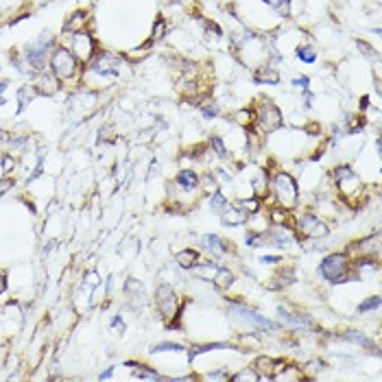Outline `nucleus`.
Wrapping results in <instances>:
<instances>
[{
  "instance_id": "obj_17",
  "label": "nucleus",
  "mask_w": 382,
  "mask_h": 382,
  "mask_svg": "<svg viewBox=\"0 0 382 382\" xmlns=\"http://www.w3.org/2000/svg\"><path fill=\"white\" fill-rule=\"evenodd\" d=\"M177 264L179 267H183V269H193L195 264H197V260H199V253L195 251V249H183V251H179L177 256Z\"/></svg>"
},
{
  "instance_id": "obj_33",
  "label": "nucleus",
  "mask_w": 382,
  "mask_h": 382,
  "mask_svg": "<svg viewBox=\"0 0 382 382\" xmlns=\"http://www.w3.org/2000/svg\"><path fill=\"white\" fill-rule=\"evenodd\" d=\"M251 118H253L251 109H240V112H236V122H240V124H249Z\"/></svg>"
},
{
  "instance_id": "obj_8",
  "label": "nucleus",
  "mask_w": 382,
  "mask_h": 382,
  "mask_svg": "<svg viewBox=\"0 0 382 382\" xmlns=\"http://www.w3.org/2000/svg\"><path fill=\"white\" fill-rule=\"evenodd\" d=\"M70 53L75 57H79V59H90V57L94 55V40L83 31L75 33L70 40Z\"/></svg>"
},
{
  "instance_id": "obj_39",
  "label": "nucleus",
  "mask_w": 382,
  "mask_h": 382,
  "mask_svg": "<svg viewBox=\"0 0 382 382\" xmlns=\"http://www.w3.org/2000/svg\"><path fill=\"white\" fill-rule=\"evenodd\" d=\"M260 262H264V264H275V262H280V258H277V256H262Z\"/></svg>"
},
{
  "instance_id": "obj_25",
  "label": "nucleus",
  "mask_w": 382,
  "mask_h": 382,
  "mask_svg": "<svg viewBox=\"0 0 382 382\" xmlns=\"http://www.w3.org/2000/svg\"><path fill=\"white\" fill-rule=\"evenodd\" d=\"M210 208L214 210V212H218V214H221V212L227 208V199L223 197V193H214L210 197Z\"/></svg>"
},
{
  "instance_id": "obj_42",
  "label": "nucleus",
  "mask_w": 382,
  "mask_h": 382,
  "mask_svg": "<svg viewBox=\"0 0 382 382\" xmlns=\"http://www.w3.org/2000/svg\"><path fill=\"white\" fill-rule=\"evenodd\" d=\"M112 376H114V367H109V369H107V371H103L99 378H101V380H107V378H112Z\"/></svg>"
},
{
  "instance_id": "obj_40",
  "label": "nucleus",
  "mask_w": 382,
  "mask_h": 382,
  "mask_svg": "<svg viewBox=\"0 0 382 382\" xmlns=\"http://www.w3.org/2000/svg\"><path fill=\"white\" fill-rule=\"evenodd\" d=\"M13 186V181L11 179H5V181H0V195H5L7 190H9Z\"/></svg>"
},
{
  "instance_id": "obj_24",
  "label": "nucleus",
  "mask_w": 382,
  "mask_h": 382,
  "mask_svg": "<svg viewBox=\"0 0 382 382\" xmlns=\"http://www.w3.org/2000/svg\"><path fill=\"white\" fill-rule=\"evenodd\" d=\"M183 345L181 343H171V341H162V343H155L151 345V354H160V352H181Z\"/></svg>"
},
{
  "instance_id": "obj_14",
  "label": "nucleus",
  "mask_w": 382,
  "mask_h": 382,
  "mask_svg": "<svg viewBox=\"0 0 382 382\" xmlns=\"http://www.w3.org/2000/svg\"><path fill=\"white\" fill-rule=\"evenodd\" d=\"M256 369L260 371L258 373L260 378L273 380V371L275 369H282V363H277V361H273V358H269V356H260L258 361H256Z\"/></svg>"
},
{
  "instance_id": "obj_3",
  "label": "nucleus",
  "mask_w": 382,
  "mask_h": 382,
  "mask_svg": "<svg viewBox=\"0 0 382 382\" xmlns=\"http://www.w3.org/2000/svg\"><path fill=\"white\" fill-rule=\"evenodd\" d=\"M319 273L330 282H345L347 277V258L345 253H332L321 262Z\"/></svg>"
},
{
  "instance_id": "obj_23",
  "label": "nucleus",
  "mask_w": 382,
  "mask_h": 382,
  "mask_svg": "<svg viewBox=\"0 0 382 382\" xmlns=\"http://www.w3.org/2000/svg\"><path fill=\"white\" fill-rule=\"evenodd\" d=\"M203 242H205V247H208L210 251H214V253H225V251H227V245L216 236V234H210V236H205Z\"/></svg>"
},
{
  "instance_id": "obj_10",
  "label": "nucleus",
  "mask_w": 382,
  "mask_h": 382,
  "mask_svg": "<svg viewBox=\"0 0 382 382\" xmlns=\"http://www.w3.org/2000/svg\"><path fill=\"white\" fill-rule=\"evenodd\" d=\"M299 230H302L306 236L310 238H321V236H328V227L326 223H321L314 214H304L299 218Z\"/></svg>"
},
{
  "instance_id": "obj_43",
  "label": "nucleus",
  "mask_w": 382,
  "mask_h": 382,
  "mask_svg": "<svg viewBox=\"0 0 382 382\" xmlns=\"http://www.w3.org/2000/svg\"><path fill=\"white\" fill-rule=\"evenodd\" d=\"M7 85H9V83H7V81H3V83H0V94H3V92L7 90ZM3 105H5V99L0 97V107H3Z\"/></svg>"
},
{
  "instance_id": "obj_2",
  "label": "nucleus",
  "mask_w": 382,
  "mask_h": 382,
  "mask_svg": "<svg viewBox=\"0 0 382 382\" xmlns=\"http://www.w3.org/2000/svg\"><path fill=\"white\" fill-rule=\"evenodd\" d=\"M275 195L280 203L286 210H291L293 205L299 199V190H297V181L291 177L289 173H277L275 175Z\"/></svg>"
},
{
  "instance_id": "obj_34",
  "label": "nucleus",
  "mask_w": 382,
  "mask_h": 382,
  "mask_svg": "<svg viewBox=\"0 0 382 382\" xmlns=\"http://www.w3.org/2000/svg\"><path fill=\"white\" fill-rule=\"evenodd\" d=\"M136 378H151V380H160V373H155V371H149L146 367H142L140 365V369L136 371Z\"/></svg>"
},
{
  "instance_id": "obj_13",
  "label": "nucleus",
  "mask_w": 382,
  "mask_h": 382,
  "mask_svg": "<svg viewBox=\"0 0 382 382\" xmlns=\"http://www.w3.org/2000/svg\"><path fill=\"white\" fill-rule=\"evenodd\" d=\"M277 314H280V319H284L289 326H293V328H297V330H308L312 326V321L308 319V317H304V314H295V312H289L286 308H277Z\"/></svg>"
},
{
  "instance_id": "obj_38",
  "label": "nucleus",
  "mask_w": 382,
  "mask_h": 382,
  "mask_svg": "<svg viewBox=\"0 0 382 382\" xmlns=\"http://www.w3.org/2000/svg\"><path fill=\"white\" fill-rule=\"evenodd\" d=\"M356 46H358V48H361V50H363V53H365V55H373V48H371V46H367V44H365V42H356Z\"/></svg>"
},
{
  "instance_id": "obj_20",
  "label": "nucleus",
  "mask_w": 382,
  "mask_h": 382,
  "mask_svg": "<svg viewBox=\"0 0 382 382\" xmlns=\"http://www.w3.org/2000/svg\"><path fill=\"white\" fill-rule=\"evenodd\" d=\"M195 273L201 277V280H214V275H216V271L218 267L214 262H205V264H195Z\"/></svg>"
},
{
  "instance_id": "obj_9",
  "label": "nucleus",
  "mask_w": 382,
  "mask_h": 382,
  "mask_svg": "<svg viewBox=\"0 0 382 382\" xmlns=\"http://www.w3.org/2000/svg\"><path fill=\"white\" fill-rule=\"evenodd\" d=\"M118 63H120V57L103 53L94 59L92 72H97V75H101V77H114V75H118Z\"/></svg>"
},
{
  "instance_id": "obj_18",
  "label": "nucleus",
  "mask_w": 382,
  "mask_h": 382,
  "mask_svg": "<svg viewBox=\"0 0 382 382\" xmlns=\"http://www.w3.org/2000/svg\"><path fill=\"white\" fill-rule=\"evenodd\" d=\"M87 24V16H85V11H75L70 16V20L66 22V31H75V33H79L81 28H83Z\"/></svg>"
},
{
  "instance_id": "obj_6",
  "label": "nucleus",
  "mask_w": 382,
  "mask_h": 382,
  "mask_svg": "<svg viewBox=\"0 0 382 382\" xmlns=\"http://www.w3.org/2000/svg\"><path fill=\"white\" fill-rule=\"evenodd\" d=\"M157 310L162 312V317L166 321L173 319L177 314V293H175L168 284H162L157 286Z\"/></svg>"
},
{
  "instance_id": "obj_28",
  "label": "nucleus",
  "mask_w": 382,
  "mask_h": 382,
  "mask_svg": "<svg viewBox=\"0 0 382 382\" xmlns=\"http://www.w3.org/2000/svg\"><path fill=\"white\" fill-rule=\"evenodd\" d=\"M297 57L302 61H306V63H312L314 59H317V53H314L312 46H299L297 48Z\"/></svg>"
},
{
  "instance_id": "obj_35",
  "label": "nucleus",
  "mask_w": 382,
  "mask_h": 382,
  "mask_svg": "<svg viewBox=\"0 0 382 382\" xmlns=\"http://www.w3.org/2000/svg\"><path fill=\"white\" fill-rule=\"evenodd\" d=\"M201 112H203V118H214V116L218 114V107L214 105V103H212V105H205Z\"/></svg>"
},
{
  "instance_id": "obj_1",
  "label": "nucleus",
  "mask_w": 382,
  "mask_h": 382,
  "mask_svg": "<svg viewBox=\"0 0 382 382\" xmlns=\"http://www.w3.org/2000/svg\"><path fill=\"white\" fill-rule=\"evenodd\" d=\"M53 42H55L53 35H50V33H44L38 42L31 44V46L26 48L24 57H26L28 66H31L35 72H42V70H44V66H46V57H48V50L53 48Z\"/></svg>"
},
{
  "instance_id": "obj_26",
  "label": "nucleus",
  "mask_w": 382,
  "mask_h": 382,
  "mask_svg": "<svg viewBox=\"0 0 382 382\" xmlns=\"http://www.w3.org/2000/svg\"><path fill=\"white\" fill-rule=\"evenodd\" d=\"M214 280H216V286H221V289H227V286H232L234 275L230 273V271H225V269H218L216 275H214Z\"/></svg>"
},
{
  "instance_id": "obj_27",
  "label": "nucleus",
  "mask_w": 382,
  "mask_h": 382,
  "mask_svg": "<svg viewBox=\"0 0 382 382\" xmlns=\"http://www.w3.org/2000/svg\"><path fill=\"white\" fill-rule=\"evenodd\" d=\"M293 282V269H286L284 273H277L275 275V282H273V289H284Z\"/></svg>"
},
{
  "instance_id": "obj_37",
  "label": "nucleus",
  "mask_w": 382,
  "mask_h": 382,
  "mask_svg": "<svg viewBox=\"0 0 382 382\" xmlns=\"http://www.w3.org/2000/svg\"><path fill=\"white\" fill-rule=\"evenodd\" d=\"M293 85H299V87H304V90H306V87L308 85H310V81H308V77H295V79H293Z\"/></svg>"
},
{
  "instance_id": "obj_16",
  "label": "nucleus",
  "mask_w": 382,
  "mask_h": 382,
  "mask_svg": "<svg viewBox=\"0 0 382 382\" xmlns=\"http://www.w3.org/2000/svg\"><path fill=\"white\" fill-rule=\"evenodd\" d=\"M256 83H267V85H277L280 83V72L275 68H258L256 70Z\"/></svg>"
},
{
  "instance_id": "obj_15",
  "label": "nucleus",
  "mask_w": 382,
  "mask_h": 382,
  "mask_svg": "<svg viewBox=\"0 0 382 382\" xmlns=\"http://www.w3.org/2000/svg\"><path fill=\"white\" fill-rule=\"evenodd\" d=\"M343 339H345V341H349V343L361 345V347H365V349H371V354H376V356H378V347L371 343L369 336H365L363 332H356V330H349V332H345V334H343Z\"/></svg>"
},
{
  "instance_id": "obj_36",
  "label": "nucleus",
  "mask_w": 382,
  "mask_h": 382,
  "mask_svg": "<svg viewBox=\"0 0 382 382\" xmlns=\"http://www.w3.org/2000/svg\"><path fill=\"white\" fill-rule=\"evenodd\" d=\"M230 376H227V371H212L205 376V380H227Z\"/></svg>"
},
{
  "instance_id": "obj_30",
  "label": "nucleus",
  "mask_w": 382,
  "mask_h": 382,
  "mask_svg": "<svg viewBox=\"0 0 382 382\" xmlns=\"http://www.w3.org/2000/svg\"><path fill=\"white\" fill-rule=\"evenodd\" d=\"M380 306V297H371V299H365V302L358 306V312H369V310H376V308Z\"/></svg>"
},
{
  "instance_id": "obj_12",
  "label": "nucleus",
  "mask_w": 382,
  "mask_h": 382,
  "mask_svg": "<svg viewBox=\"0 0 382 382\" xmlns=\"http://www.w3.org/2000/svg\"><path fill=\"white\" fill-rule=\"evenodd\" d=\"M35 92L42 94V97H50V94L57 92V79L53 77V72H42L38 77V83L33 85Z\"/></svg>"
},
{
  "instance_id": "obj_29",
  "label": "nucleus",
  "mask_w": 382,
  "mask_h": 382,
  "mask_svg": "<svg viewBox=\"0 0 382 382\" xmlns=\"http://www.w3.org/2000/svg\"><path fill=\"white\" fill-rule=\"evenodd\" d=\"M232 380H234V382H242V380H251V382H256V380H260V376H258V373H256L253 369H245V371L236 373V376H232Z\"/></svg>"
},
{
  "instance_id": "obj_21",
  "label": "nucleus",
  "mask_w": 382,
  "mask_h": 382,
  "mask_svg": "<svg viewBox=\"0 0 382 382\" xmlns=\"http://www.w3.org/2000/svg\"><path fill=\"white\" fill-rule=\"evenodd\" d=\"M35 87L33 85H24V87H20L18 90V112H22L26 105H28V101L35 99Z\"/></svg>"
},
{
  "instance_id": "obj_7",
  "label": "nucleus",
  "mask_w": 382,
  "mask_h": 382,
  "mask_svg": "<svg viewBox=\"0 0 382 382\" xmlns=\"http://www.w3.org/2000/svg\"><path fill=\"white\" fill-rule=\"evenodd\" d=\"M232 312L236 314L238 319H242L245 323H251V326H256V328L277 330V323L275 321H269L267 317H262V314H258L256 310H251V308H247V306H232Z\"/></svg>"
},
{
  "instance_id": "obj_4",
  "label": "nucleus",
  "mask_w": 382,
  "mask_h": 382,
  "mask_svg": "<svg viewBox=\"0 0 382 382\" xmlns=\"http://www.w3.org/2000/svg\"><path fill=\"white\" fill-rule=\"evenodd\" d=\"M50 66H53V75L59 79H70L77 72V57L68 48H57L50 55Z\"/></svg>"
},
{
  "instance_id": "obj_19",
  "label": "nucleus",
  "mask_w": 382,
  "mask_h": 382,
  "mask_svg": "<svg viewBox=\"0 0 382 382\" xmlns=\"http://www.w3.org/2000/svg\"><path fill=\"white\" fill-rule=\"evenodd\" d=\"M214 349H234L232 345H227V343H208V345H199V347H193L188 352V356H190V361L193 358H197L199 354H205V352H214Z\"/></svg>"
},
{
  "instance_id": "obj_32",
  "label": "nucleus",
  "mask_w": 382,
  "mask_h": 382,
  "mask_svg": "<svg viewBox=\"0 0 382 382\" xmlns=\"http://www.w3.org/2000/svg\"><path fill=\"white\" fill-rule=\"evenodd\" d=\"M164 33H166V22H164V18H157L155 26H153V38L162 40V38H164Z\"/></svg>"
},
{
  "instance_id": "obj_22",
  "label": "nucleus",
  "mask_w": 382,
  "mask_h": 382,
  "mask_svg": "<svg viewBox=\"0 0 382 382\" xmlns=\"http://www.w3.org/2000/svg\"><path fill=\"white\" fill-rule=\"evenodd\" d=\"M177 183L183 186L186 190H193L197 183H199V177H197V173H193V171H181L177 175Z\"/></svg>"
},
{
  "instance_id": "obj_31",
  "label": "nucleus",
  "mask_w": 382,
  "mask_h": 382,
  "mask_svg": "<svg viewBox=\"0 0 382 382\" xmlns=\"http://www.w3.org/2000/svg\"><path fill=\"white\" fill-rule=\"evenodd\" d=\"M210 144H212V149H214L216 153H218V157H221V160H227V149H225V146H223V140H221V138H210Z\"/></svg>"
},
{
  "instance_id": "obj_5",
  "label": "nucleus",
  "mask_w": 382,
  "mask_h": 382,
  "mask_svg": "<svg viewBox=\"0 0 382 382\" xmlns=\"http://www.w3.org/2000/svg\"><path fill=\"white\" fill-rule=\"evenodd\" d=\"M258 124H260L262 131H267V134H271V131H275V129H280L282 127V114H280V109H277L273 103H269V101L260 103V107H258Z\"/></svg>"
},
{
  "instance_id": "obj_44",
  "label": "nucleus",
  "mask_w": 382,
  "mask_h": 382,
  "mask_svg": "<svg viewBox=\"0 0 382 382\" xmlns=\"http://www.w3.org/2000/svg\"><path fill=\"white\" fill-rule=\"evenodd\" d=\"M7 138H9V136H7V131H0V144L7 142Z\"/></svg>"
},
{
  "instance_id": "obj_45",
  "label": "nucleus",
  "mask_w": 382,
  "mask_h": 382,
  "mask_svg": "<svg viewBox=\"0 0 382 382\" xmlns=\"http://www.w3.org/2000/svg\"><path fill=\"white\" fill-rule=\"evenodd\" d=\"M5 291V277H3V273H0V293Z\"/></svg>"
},
{
  "instance_id": "obj_11",
  "label": "nucleus",
  "mask_w": 382,
  "mask_h": 382,
  "mask_svg": "<svg viewBox=\"0 0 382 382\" xmlns=\"http://www.w3.org/2000/svg\"><path fill=\"white\" fill-rule=\"evenodd\" d=\"M249 218V210H245V205H236V208H227L223 210V223L227 227H238Z\"/></svg>"
},
{
  "instance_id": "obj_41",
  "label": "nucleus",
  "mask_w": 382,
  "mask_h": 382,
  "mask_svg": "<svg viewBox=\"0 0 382 382\" xmlns=\"http://www.w3.org/2000/svg\"><path fill=\"white\" fill-rule=\"evenodd\" d=\"M112 326H114V328H118V330H120V332H124V321H122L120 317H114V321H112Z\"/></svg>"
}]
</instances>
